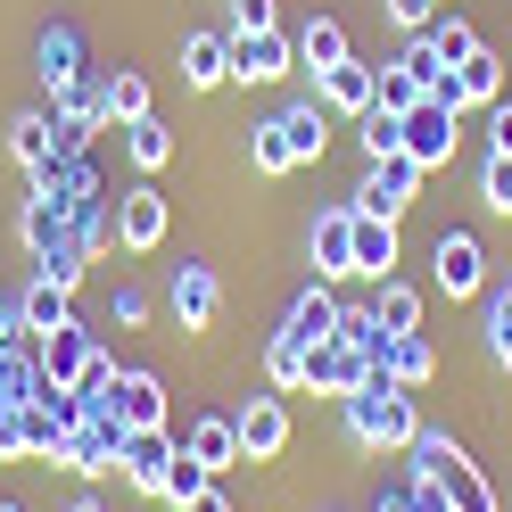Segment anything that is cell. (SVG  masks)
Returning <instances> with one entry per match:
<instances>
[{"label": "cell", "instance_id": "cell-1", "mask_svg": "<svg viewBox=\"0 0 512 512\" xmlns=\"http://www.w3.org/2000/svg\"><path fill=\"white\" fill-rule=\"evenodd\" d=\"M339 413H347V438H356V446H372V455H380V446H413V438H422L413 389H405V380H397L389 364H372V372L356 380V389L339 397Z\"/></svg>", "mask_w": 512, "mask_h": 512}, {"label": "cell", "instance_id": "cell-2", "mask_svg": "<svg viewBox=\"0 0 512 512\" xmlns=\"http://www.w3.org/2000/svg\"><path fill=\"white\" fill-rule=\"evenodd\" d=\"M405 455H413V479L446 488V512H504V504H496V488H488V471H479V463H471L446 430H422V438L405 446Z\"/></svg>", "mask_w": 512, "mask_h": 512}, {"label": "cell", "instance_id": "cell-3", "mask_svg": "<svg viewBox=\"0 0 512 512\" xmlns=\"http://www.w3.org/2000/svg\"><path fill=\"white\" fill-rule=\"evenodd\" d=\"M455 124H463V100H455V83H438L430 100H413L405 108V157L413 166H446V157H455Z\"/></svg>", "mask_w": 512, "mask_h": 512}, {"label": "cell", "instance_id": "cell-4", "mask_svg": "<svg viewBox=\"0 0 512 512\" xmlns=\"http://www.w3.org/2000/svg\"><path fill=\"white\" fill-rule=\"evenodd\" d=\"M174 463H182V438H174V430H124V455H116L124 488H141V496H166Z\"/></svg>", "mask_w": 512, "mask_h": 512}, {"label": "cell", "instance_id": "cell-5", "mask_svg": "<svg viewBox=\"0 0 512 512\" xmlns=\"http://www.w3.org/2000/svg\"><path fill=\"white\" fill-rule=\"evenodd\" d=\"M116 455H124V422H116V405L83 413V422L67 430V446H58V463H67V471H83V479L116 471Z\"/></svg>", "mask_w": 512, "mask_h": 512}, {"label": "cell", "instance_id": "cell-6", "mask_svg": "<svg viewBox=\"0 0 512 512\" xmlns=\"http://www.w3.org/2000/svg\"><path fill=\"white\" fill-rule=\"evenodd\" d=\"M413 190H422V166H413V157L397 149V157H372V174L356 182V199H347V207H364V215H405L413 207Z\"/></svg>", "mask_w": 512, "mask_h": 512}, {"label": "cell", "instance_id": "cell-7", "mask_svg": "<svg viewBox=\"0 0 512 512\" xmlns=\"http://www.w3.org/2000/svg\"><path fill=\"white\" fill-rule=\"evenodd\" d=\"M281 75H298V42L281 34V25L232 34V83H281Z\"/></svg>", "mask_w": 512, "mask_h": 512}, {"label": "cell", "instance_id": "cell-8", "mask_svg": "<svg viewBox=\"0 0 512 512\" xmlns=\"http://www.w3.org/2000/svg\"><path fill=\"white\" fill-rule=\"evenodd\" d=\"M430 273H438V290H446V298H471L479 281H488V248H479V232H438Z\"/></svg>", "mask_w": 512, "mask_h": 512}, {"label": "cell", "instance_id": "cell-9", "mask_svg": "<svg viewBox=\"0 0 512 512\" xmlns=\"http://www.w3.org/2000/svg\"><path fill=\"white\" fill-rule=\"evenodd\" d=\"M364 372H372V356H364L356 339H323V347H306V389H314V397H347Z\"/></svg>", "mask_w": 512, "mask_h": 512}, {"label": "cell", "instance_id": "cell-10", "mask_svg": "<svg viewBox=\"0 0 512 512\" xmlns=\"http://www.w3.org/2000/svg\"><path fill=\"white\" fill-rule=\"evenodd\" d=\"M91 356H100V339H91L83 323H58V331H42V389H75V380H83V364Z\"/></svg>", "mask_w": 512, "mask_h": 512}, {"label": "cell", "instance_id": "cell-11", "mask_svg": "<svg viewBox=\"0 0 512 512\" xmlns=\"http://www.w3.org/2000/svg\"><path fill=\"white\" fill-rule=\"evenodd\" d=\"M166 223H174V215H166V190L141 182V190H124V199H116V240L133 248V256H149L157 240H166Z\"/></svg>", "mask_w": 512, "mask_h": 512}, {"label": "cell", "instance_id": "cell-12", "mask_svg": "<svg viewBox=\"0 0 512 512\" xmlns=\"http://www.w3.org/2000/svg\"><path fill=\"white\" fill-rule=\"evenodd\" d=\"M232 430H240V455L248 463H273L281 446H290V413H281V397H248L232 413Z\"/></svg>", "mask_w": 512, "mask_h": 512}, {"label": "cell", "instance_id": "cell-13", "mask_svg": "<svg viewBox=\"0 0 512 512\" xmlns=\"http://www.w3.org/2000/svg\"><path fill=\"white\" fill-rule=\"evenodd\" d=\"M356 273V207L314 215V281H347Z\"/></svg>", "mask_w": 512, "mask_h": 512}, {"label": "cell", "instance_id": "cell-14", "mask_svg": "<svg viewBox=\"0 0 512 512\" xmlns=\"http://www.w3.org/2000/svg\"><path fill=\"white\" fill-rule=\"evenodd\" d=\"M174 438H182V455H190V463H207L215 479L232 471V463H248V455H240V430H232V413H199V422H190V430H174Z\"/></svg>", "mask_w": 512, "mask_h": 512}, {"label": "cell", "instance_id": "cell-15", "mask_svg": "<svg viewBox=\"0 0 512 512\" xmlns=\"http://www.w3.org/2000/svg\"><path fill=\"white\" fill-rule=\"evenodd\" d=\"M215 306H223V290H215V265L182 256V265H174V323H182V331H207V323H215Z\"/></svg>", "mask_w": 512, "mask_h": 512}, {"label": "cell", "instance_id": "cell-16", "mask_svg": "<svg viewBox=\"0 0 512 512\" xmlns=\"http://www.w3.org/2000/svg\"><path fill=\"white\" fill-rule=\"evenodd\" d=\"M372 75H380V67H364V58H339V67L314 75V100H323L331 116H364V108H372Z\"/></svg>", "mask_w": 512, "mask_h": 512}, {"label": "cell", "instance_id": "cell-17", "mask_svg": "<svg viewBox=\"0 0 512 512\" xmlns=\"http://www.w3.org/2000/svg\"><path fill=\"white\" fill-rule=\"evenodd\" d=\"M339 298H331V281H314V290H298V306H290V323H281V339H298V347H323V339H339Z\"/></svg>", "mask_w": 512, "mask_h": 512}, {"label": "cell", "instance_id": "cell-18", "mask_svg": "<svg viewBox=\"0 0 512 512\" xmlns=\"http://www.w3.org/2000/svg\"><path fill=\"white\" fill-rule=\"evenodd\" d=\"M34 58H42V67H34V75H42V91H67V83H83V75H91V50H83L75 25H50Z\"/></svg>", "mask_w": 512, "mask_h": 512}, {"label": "cell", "instance_id": "cell-19", "mask_svg": "<svg viewBox=\"0 0 512 512\" xmlns=\"http://www.w3.org/2000/svg\"><path fill=\"white\" fill-rule=\"evenodd\" d=\"M116 422L124 430H166V389H157V372H116Z\"/></svg>", "mask_w": 512, "mask_h": 512}, {"label": "cell", "instance_id": "cell-20", "mask_svg": "<svg viewBox=\"0 0 512 512\" xmlns=\"http://www.w3.org/2000/svg\"><path fill=\"white\" fill-rule=\"evenodd\" d=\"M290 42H298V75H323V67H339V58H356V50H347V25H339V17H306Z\"/></svg>", "mask_w": 512, "mask_h": 512}, {"label": "cell", "instance_id": "cell-21", "mask_svg": "<svg viewBox=\"0 0 512 512\" xmlns=\"http://www.w3.org/2000/svg\"><path fill=\"white\" fill-rule=\"evenodd\" d=\"M182 83L190 91L232 83V42H223V34H182Z\"/></svg>", "mask_w": 512, "mask_h": 512}, {"label": "cell", "instance_id": "cell-22", "mask_svg": "<svg viewBox=\"0 0 512 512\" xmlns=\"http://www.w3.org/2000/svg\"><path fill=\"white\" fill-rule=\"evenodd\" d=\"M50 149H58V116H50V108L9 116V157H17L25 174H42V166H50Z\"/></svg>", "mask_w": 512, "mask_h": 512}, {"label": "cell", "instance_id": "cell-23", "mask_svg": "<svg viewBox=\"0 0 512 512\" xmlns=\"http://www.w3.org/2000/svg\"><path fill=\"white\" fill-rule=\"evenodd\" d=\"M17 314H25V331H58V323H75V290H67V281H50V273H34V281H25V298H17Z\"/></svg>", "mask_w": 512, "mask_h": 512}, {"label": "cell", "instance_id": "cell-24", "mask_svg": "<svg viewBox=\"0 0 512 512\" xmlns=\"http://www.w3.org/2000/svg\"><path fill=\"white\" fill-rule=\"evenodd\" d=\"M446 83H455V100H463V108H496V100H504V58H496V50H471Z\"/></svg>", "mask_w": 512, "mask_h": 512}, {"label": "cell", "instance_id": "cell-25", "mask_svg": "<svg viewBox=\"0 0 512 512\" xmlns=\"http://www.w3.org/2000/svg\"><path fill=\"white\" fill-rule=\"evenodd\" d=\"M389 265H397V223L356 207V273L364 281H389Z\"/></svg>", "mask_w": 512, "mask_h": 512}, {"label": "cell", "instance_id": "cell-26", "mask_svg": "<svg viewBox=\"0 0 512 512\" xmlns=\"http://www.w3.org/2000/svg\"><path fill=\"white\" fill-rule=\"evenodd\" d=\"M100 100H108V124H141L149 116V75L141 67H108L100 75Z\"/></svg>", "mask_w": 512, "mask_h": 512}, {"label": "cell", "instance_id": "cell-27", "mask_svg": "<svg viewBox=\"0 0 512 512\" xmlns=\"http://www.w3.org/2000/svg\"><path fill=\"white\" fill-rule=\"evenodd\" d=\"M380 364H389L405 389H422V380L438 372V347L422 339V331H389V347H380Z\"/></svg>", "mask_w": 512, "mask_h": 512}, {"label": "cell", "instance_id": "cell-28", "mask_svg": "<svg viewBox=\"0 0 512 512\" xmlns=\"http://www.w3.org/2000/svg\"><path fill=\"white\" fill-rule=\"evenodd\" d=\"M281 133H290V157L306 166V157H323V141H331V108H323V100H298V108H281Z\"/></svg>", "mask_w": 512, "mask_h": 512}, {"label": "cell", "instance_id": "cell-29", "mask_svg": "<svg viewBox=\"0 0 512 512\" xmlns=\"http://www.w3.org/2000/svg\"><path fill=\"white\" fill-rule=\"evenodd\" d=\"M422 42H430V50L446 58V67H463V58L479 50V34H471V17H455V9H438V17L422 25Z\"/></svg>", "mask_w": 512, "mask_h": 512}, {"label": "cell", "instance_id": "cell-30", "mask_svg": "<svg viewBox=\"0 0 512 512\" xmlns=\"http://www.w3.org/2000/svg\"><path fill=\"white\" fill-rule=\"evenodd\" d=\"M372 323H380V331H422V290H405V281H380Z\"/></svg>", "mask_w": 512, "mask_h": 512}, {"label": "cell", "instance_id": "cell-31", "mask_svg": "<svg viewBox=\"0 0 512 512\" xmlns=\"http://www.w3.org/2000/svg\"><path fill=\"white\" fill-rule=\"evenodd\" d=\"M248 166L256 174H290L298 157H290V133H281V116L273 124H248Z\"/></svg>", "mask_w": 512, "mask_h": 512}, {"label": "cell", "instance_id": "cell-32", "mask_svg": "<svg viewBox=\"0 0 512 512\" xmlns=\"http://www.w3.org/2000/svg\"><path fill=\"white\" fill-rule=\"evenodd\" d=\"M124 149H133V166H141V174H157V166L174 157V133H166L157 116H141V124H124Z\"/></svg>", "mask_w": 512, "mask_h": 512}, {"label": "cell", "instance_id": "cell-33", "mask_svg": "<svg viewBox=\"0 0 512 512\" xmlns=\"http://www.w3.org/2000/svg\"><path fill=\"white\" fill-rule=\"evenodd\" d=\"M356 141H364V157H397V149H405V116L364 108V116H356Z\"/></svg>", "mask_w": 512, "mask_h": 512}, {"label": "cell", "instance_id": "cell-34", "mask_svg": "<svg viewBox=\"0 0 512 512\" xmlns=\"http://www.w3.org/2000/svg\"><path fill=\"white\" fill-rule=\"evenodd\" d=\"M413 100H430V91H422V83H413V75L397 67V58H389V67L372 75V108H389V116H405Z\"/></svg>", "mask_w": 512, "mask_h": 512}, {"label": "cell", "instance_id": "cell-35", "mask_svg": "<svg viewBox=\"0 0 512 512\" xmlns=\"http://www.w3.org/2000/svg\"><path fill=\"white\" fill-rule=\"evenodd\" d=\"M265 380H273V389H306V347L273 331V347H265Z\"/></svg>", "mask_w": 512, "mask_h": 512}, {"label": "cell", "instance_id": "cell-36", "mask_svg": "<svg viewBox=\"0 0 512 512\" xmlns=\"http://www.w3.org/2000/svg\"><path fill=\"white\" fill-rule=\"evenodd\" d=\"M479 199L496 215H512V157H488V166H479Z\"/></svg>", "mask_w": 512, "mask_h": 512}, {"label": "cell", "instance_id": "cell-37", "mask_svg": "<svg viewBox=\"0 0 512 512\" xmlns=\"http://www.w3.org/2000/svg\"><path fill=\"white\" fill-rule=\"evenodd\" d=\"M207 479H215V471H207V463H190V455H182V463H174V479H166V504H174V512H182V504H190V496H199V488H207Z\"/></svg>", "mask_w": 512, "mask_h": 512}, {"label": "cell", "instance_id": "cell-38", "mask_svg": "<svg viewBox=\"0 0 512 512\" xmlns=\"http://www.w3.org/2000/svg\"><path fill=\"white\" fill-rule=\"evenodd\" d=\"M488 347H496V364H512V290H496V306H488Z\"/></svg>", "mask_w": 512, "mask_h": 512}, {"label": "cell", "instance_id": "cell-39", "mask_svg": "<svg viewBox=\"0 0 512 512\" xmlns=\"http://www.w3.org/2000/svg\"><path fill=\"white\" fill-rule=\"evenodd\" d=\"M380 9H389V25H405V34H422V25L446 9V0H380Z\"/></svg>", "mask_w": 512, "mask_h": 512}, {"label": "cell", "instance_id": "cell-40", "mask_svg": "<svg viewBox=\"0 0 512 512\" xmlns=\"http://www.w3.org/2000/svg\"><path fill=\"white\" fill-rule=\"evenodd\" d=\"M232 17H240V34H265V25H281L273 0H232Z\"/></svg>", "mask_w": 512, "mask_h": 512}, {"label": "cell", "instance_id": "cell-41", "mask_svg": "<svg viewBox=\"0 0 512 512\" xmlns=\"http://www.w3.org/2000/svg\"><path fill=\"white\" fill-rule=\"evenodd\" d=\"M488 157H512V100L488 108Z\"/></svg>", "mask_w": 512, "mask_h": 512}, {"label": "cell", "instance_id": "cell-42", "mask_svg": "<svg viewBox=\"0 0 512 512\" xmlns=\"http://www.w3.org/2000/svg\"><path fill=\"white\" fill-rule=\"evenodd\" d=\"M182 512H232V496H223V488H215V479H207V488H199V496H190Z\"/></svg>", "mask_w": 512, "mask_h": 512}, {"label": "cell", "instance_id": "cell-43", "mask_svg": "<svg viewBox=\"0 0 512 512\" xmlns=\"http://www.w3.org/2000/svg\"><path fill=\"white\" fill-rule=\"evenodd\" d=\"M380 512H413V496H405V488H397V496H380Z\"/></svg>", "mask_w": 512, "mask_h": 512}, {"label": "cell", "instance_id": "cell-44", "mask_svg": "<svg viewBox=\"0 0 512 512\" xmlns=\"http://www.w3.org/2000/svg\"><path fill=\"white\" fill-rule=\"evenodd\" d=\"M75 512H108V504H100V496H83V504H75Z\"/></svg>", "mask_w": 512, "mask_h": 512}, {"label": "cell", "instance_id": "cell-45", "mask_svg": "<svg viewBox=\"0 0 512 512\" xmlns=\"http://www.w3.org/2000/svg\"><path fill=\"white\" fill-rule=\"evenodd\" d=\"M0 512H17V504H9V496H0Z\"/></svg>", "mask_w": 512, "mask_h": 512}]
</instances>
